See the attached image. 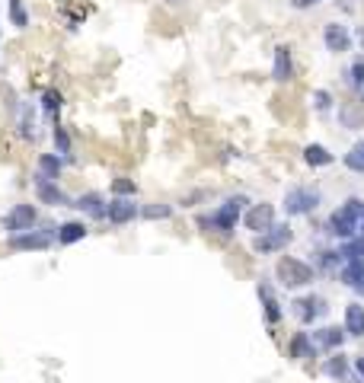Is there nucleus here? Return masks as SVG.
Wrapping results in <instances>:
<instances>
[{
    "label": "nucleus",
    "mask_w": 364,
    "mask_h": 383,
    "mask_svg": "<svg viewBox=\"0 0 364 383\" xmlns=\"http://www.w3.org/2000/svg\"><path fill=\"white\" fill-rule=\"evenodd\" d=\"M345 335H355V339L364 335V307L361 303H348L345 307Z\"/></svg>",
    "instance_id": "nucleus-17"
},
{
    "label": "nucleus",
    "mask_w": 364,
    "mask_h": 383,
    "mask_svg": "<svg viewBox=\"0 0 364 383\" xmlns=\"http://www.w3.org/2000/svg\"><path fill=\"white\" fill-rule=\"evenodd\" d=\"M313 351H316V345H313V339H310L307 333H298L294 339H291V345H288L291 358H313Z\"/></svg>",
    "instance_id": "nucleus-20"
},
{
    "label": "nucleus",
    "mask_w": 364,
    "mask_h": 383,
    "mask_svg": "<svg viewBox=\"0 0 364 383\" xmlns=\"http://www.w3.org/2000/svg\"><path fill=\"white\" fill-rule=\"evenodd\" d=\"M361 198H348L345 205H339V208L332 211L329 217V234L339 236V240H352V236L358 234V221H361Z\"/></svg>",
    "instance_id": "nucleus-2"
},
{
    "label": "nucleus",
    "mask_w": 364,
    "mask_h": 383,
    "mask_svg": "<svg viewBox=\"0 0 364 383\" xmlns=\"http://www.w3.org/2000/svg\"><path fill=\"white\" fill-rule=\"evenodd\" d=\"M339 278L348 284V288H358L364 278V259H345L339 265Z\"/></svg>",
    "instance_id": "nucleus-18"
},
{
    "label": "nucleus",
    "mask_w": 364,
    "mask_h": 383,
    "mask_svg": "<svg viewBox=\"0 0 364 383\" xmlns=\"http://www.w3.org/2000/svg\"><path fill=\"white\" fill-rule=\"evenodd\" d=\"M316 205H320V192L307 189V185H294V189H288V195H284V211H288L291 217L310 214Z\"/></svg>",
    "instance_id": "nucleus-4"
},
{
    "label": "nucleus",
    "mask_w": 364,
    "mask_h": 383,
    "mask_svg": "<svg viewBox=\"0 0 364 383\" xmlns=\"http://www.w3.org/2000/svg\"><path fill=\"white\" fill-rule=\"evenodd\" d=\"M259 300H262V307H265V319H269V323H278V319L284 317L282 313V303H278V297H275V291H272V284H259Z\"/></svg>",
    "instance_id": "nucleus-14"
},
{
    "label": "nucleus",
    "mask_w": 364,
    "mask_h": 383,
    "mask_svg": "<svg viewBox=\"0 0 364 383\" xmlns=\"http://www.w3.org/2000/svg\"><path fill=\"white\" fill-rule=\"evenodd\" d=\"M316 345H323V348L336 351L342 348V342H345V329H336V326H326V329H320V333H313Z\"/></svg>",
    "instance_id": "nucleus-19"
},
{
    "label": "nucleus",
    "mask_w": 364,
    "mask_h": 383,
    "mask_svg": "<svg viewBox=\"0 0 364 383\" xmlns=\"http://www.w3.org/2000/svg\"><path fill=\"white\" fill-rule=\"evenodd\" d=\"M19 131H23V138H33L35 134V118L29 109H23V122H19Z\"/></svg>",
    "instance_id": "nucleus-30"
},
{
    "label": "nucleus",
    "mask_w": 364,
    "mask_h": 383,
    "mask_svg": "<svg viewBox=\"0 0 364 383\" xmlns=\"http://www.w3.org/2000/svg\"><path fill=\"white\" fill-rule=\"evenodd\" d=\"M272 77H275V84H288L291 77H294V64H291V48L288 45H278V48H275Z\"/></svg>",
    "instance_id": "nucleus-12"
},
{
    "label": "nucleus",
    "mask_w": 364,
    "mask_h": 383,
    "mask_svg": "<svg viewBox=\"0 0 364 383\" xmlns=\"http://www.w3.org/2000/svg\"><path fill=\"white\" fill-rule=\"evenodd\" d=\"M358 291H361V294H364V278H361V284H358Z\"/></svg>",
    "instance_id": "nucleus-36"
},
{
    "label": "nucleus",
    "mask_w": 364,
    "mask_h": 383,
    "mask_svg": "<svg viewBox=\"0 0 364 383\" xmlns=\"http://www.w3.org/2000/svg\"><path fill=\"white\" fill-rule=\"evenodd\" d=\"M87 234H90V230H87L83 221H67V224L58 227V234H55V236H58L61 246H74V243H80Z\"/></svg>",
    "instance_id": "nucleus-16"
},
{
    "label": "nucleus",
    "mask_w": 364,
    "mask_h": 383,
    "mask_svg": "<svg viewBox=\"0 0 364 383\" xmlns=\"http://www.w3.org/2000/svg\"><path fill=\"white\" fill-rule=\"evenodd\" d=\"M345 167L352 169V173H364V141H358L355 147L345 153Z\"/></svg>",
    "instance_id": "nucleus-25"
},
{
    "label": "nucleus",
    "mask_w": 364,
    "mask_h": 383,
    "mask_svg": "<svg viewBox=\"0 0 364 383\" xmlns=\"http://www.w3.org/2000/svg\"><path fill=\"white\" fill-rule=\"evenodd\" d=\"M51 138H55V147H58V157H61V160H71V138H67L64 128L58 125Z\"/></svg>",
    "instance_id": "nucleus-26"
},
{
    "label": "nucleus",
    "mask_w": 364,
    "mask_h": 383,
    "mask_svg": "<svg viewBox=\"0 0 364 383\" xmlns=\"http://www.w3.org/2000/svg\"><path fill=\"white\" fill-rule=\"evenodd\" d=\"M313 102H316V109H320V112H329L332 96H329L326 90H316V93H313Z\"/></svg>",
    "instance_id": "nucleus-31"
},
{
    "label": "nucleus",
    "mask_w": 364,
    "mask_h": 383,
    "mask_svg": "<svg viewBox=\"0 0 364 383\" xmlns=\"http://www.w3.org/2000/svg\"><path fill=\"white\" fill-rule=\"evenodd\" d=\"M243 205H246L243 198H227L221 208L215 211V214L208 217L205 224H208V227H215V230H221V234H230L233 227H237V221H240Z\"/></svg>",
    "instance_id": "nucleus-5"
},
{
    "label": "nucleus",
    "mask_w": 364,
    "mask_h": 383,
    "mask_svg": "<svg viewBox=\"0 0 364 383\" xmlns=\"http://www.w3.org/2000/svg\"><path fill=\"white\" fill-rule=\"evenodd\" d=\"M35 221H39V211H35L33 205H17V208L7 214V221H3V230H7L10 236L23 234V230H33Z\"/></svg>",
    "instance_id": "nucleus-7"
},
{
    "label": "nucleus",
    "mask_w": 364,
    "mask_h": 383,
    "mask_svg": "<svg viewBox=\"0 0 364 383\" xmlns=\"http://www.w3.org/2000/svg\"><path fill=\"white\" fill-rule=\"evenodd\" d=\"M323 0H291V7L294 10H313V7H320Z\"/></svg>",
    "instance_id": "nucleus-33"
},
{
    "label": "nucleus",
    "mask_w": 364,
    "mask_h": 383,
    "mask_svg": "<svg viewBox=\"0 0 364 383\" xmlns=\"http://www.w3.org/2000/svg\"><path fill=\"white\" fill-rule=\"evenodd\" d=\"M42 109L48 112V115H55L61 109V93L58 90H45V96H42Z\"/></svg>",
    "instance_id": "nucleus-29"
},
{
    "label": "nucleus",
    "mask_w": 364,
    "mask_h": 383,
    "mask_svg": "<svg viewBox=\"0 0 364 383\" xmlns=\"http://www.w3.org/2000/svg\"><path fill=\"white\" fill-rule=\"evenodd\" d=\"M358 236L364 240V205H361V221H358Z\"/></svg>",
    "instance_id": "nucleus-34"
},
{
    "label": "nucleus",
    "mask_w": 364,
    "mask_h": 383,
    "mask_svg": "<svg viewBox=\"0 0 364 383\" xmlns=\"http://www.w3.org/2000/svg\"><path fill=\"white\" fill-rule=\"evenodd\" d=\"M304 160L310 163V167H329L336 157H332L323 144H307V147H304Z\"/></svg>",
    "instance_id": "nucleus-21"
},
{
    "label": "nucleus",
    "mask_w": 364,
    "mask_h": 383,
    "mask_svg": "<svg viewBox=\"0 0 364 383\" xmlns=\"http://www.w3.org/2000/svg\"><path fill=\"white\" fill-rule=\"evenodd\" d=\"M352 84H355L358 90H364V61H355V64H352Z\"/></svg>",
    "instance_id": "nucleus-32"
},
{
    "label": "nucleus",
    "mask_w": 364,
    "mask_h": 383,
    "mask_svg": "<svg viewBox=\"0 0 364 383\" xmlns=\"http://www.w3.org/2000/svg\"><path fill=\"white\" fill-rule=\"evenodd\" d=\"M294 307H298V317L304 319V323H313V319H320L326 313L323 297H313V294H310V297H300Z\"/></svg>",
    "instance_id": "nucleus-15"
},
{
    "label": "nucleus",
    "mask_w": 364,
    "mask_h": 383,
    "mask_svg": "<svg viewBox=\"0 0 364 383\" xmlns=\"http://www.w3.org/2000/svg\"><path fill=\"white\" fill-rule=\"evenodd\" d=\"M134 192H138V185H134V179H116L112 183V195H118V198H134Z\"/></svg>",
    "instance_id": "nucleus-27"
},
{
    "label": "nucleus",
    "mask_w": 364,
    "mask_h": 383,
    "mask_svg": "<svg viewBox=\"0 0 364 383\" xmlns=\"http://www.w3.org/2000/svg\"><path fill=\"white\" fill-rule=\"evenodd\" d=\"M291 240H294V230H291V224H272L269 230L256 234V240H253V250L262 252V256H269V252H282Z\"/></svg>",
    "instance_id": "nucleus-3"
},
{
    "label": "nucleus",
    "mask_w": 364,
    "mask_h": 383,
    "mask_svg": "<svg viewBox=\"0 0 364 383\" xmlns=\"http://www.w3.org/2000/svg\"><path fill=\"white\" fill-rule=\"evenodd\" d=\"M35 195H39L42 205H51V208H71V205H74V201L58 189L55 179H48V176H42V173L35 176Z\"/></svg>",
    "instance_id": "nucleus-6"
},
{
    "label": "nucleus",
    "mask_w": 364,
    "mask_h": 383,
    "mask_svg": "<svg viewBox=\"0 0 364 383\" xmlns=\"http://www.w3.org/2000/svg\"><path fill=\"white\" fill-rule=\"evenodd\" d=\"M71 208H77V211H87L90 217H96V221H102L106 217V211H109V205L102 201V195L100 192H90V195H80V198L71 205Z\"/></svg>",
    "instance_id": "nucleus-13"
},
{
    "label": "nucleus",
    "mask_w": 364,
    "mask_h": 383,
    "mask_svg": "<svg viewBox=\"0 0 364 383\" xmlns=\"http://www.w3.org/2000/svg\"><path fill=\"white\" fill-rule=\"evenodd\" d=\"M323 371H326V374H329V377H332V380H345V383H358V380H355V377L348 374V361H345V358H342V355H336V358H329V361H326V367H323Z\"/></svg>",
    "instance_id": "nucleus-22"
},
{
    "label": "nucleus",
    "mask_w": 364,
    "mask_h": 383,
    "mask_svg": "<svg viewBox=\"0 0 364 383\" xmlns=\"http://www.w3.org/2000/svg\"><path fill=\"white\" fill-rule=\"evenodd\" d=\"M51 246V234H42V230H23V234L10 236V250L29 252V250H48Z\"/></svg>",
    "instance_id": "nucleus-8"
},
{
    "label": "nucleus",
    "mask_w": 364,
    "mask_h": 383,
    "mask_svg": "<svg viewBox=\"0 0 364 383\" xmlns=\"http://www.w3.org/2000/svg\"><path fill=\"white\" fill-rule=\"evenodd\" d=\"M61 169H64V160L58 157V153H42L39 157V173L48 176V179H58Z\"/></svg>",
    "instance_id": "nucleus-23"
},
{
    "label": "nucleus",
    "mask_w": 364,
    "mask_h": 383,
    "mask_svg": "<svg viewBox=\"0 0 364 383\" xmlns=\"http://www.w3.org/2000/svg\"><path fill=\"white\" fill-rule=\"evenodd\" d=\"M323 42H326V48H329V51L342 55V51L352 48V32H348V26H342V23H326Z\"/></svg>",
    "instance_id": "nucleus-9"
},
{
    "label": "nucleus",
    "mask_w": 364,
    "mask_h": 383,
    "mask_svg": "<svg viewBox=\"0 0 364 383\" xmlns=\"http://www.w3.org/2000/svg\"><path fill=\"white\" fill-rule=\"evenodd\" d=\"M141 214L150 221H166V217H173V208L170 205H147V208H141Z\"/></svg>",
    "instance_id": "nucleus-28"
},
{
    "label": "nucleus",
    "mask_w": 364,
    "mask_h": 383,
    "mask_svg": "<svg viewBox=\"0 0 364 383\" xmlns=\"http://www.w3.org/2000/svg\"><path fill=\"white\" fill-rule=\"evenodd\" d=\"M355 367H358V374L364 377V358H358V361H355Z\"/></svg>",
    "instance_id": "nucleus-35"
},
{
    "label": "nucleus",
    "mask_w": 364,
    "mask_h": 383,
    "mask_svg": "<svg viewBox=\"0 0 364 383\" xmlns=\"http://www.w3.org/2000/svg\"><path fill=\"white\" fill-rule=\"evenodd\" d=\"M7 10H10V23L17 26V29H26V26H29V13H26L23 0H7Z\"/></svg>",
    "instance_id": "nucleus-24"
},
{
    "label": "nucleus",
    "mask_w": 364,
    "mask_h": 383,
    "mask_svg": "<svg viewBox=\"0 0 364 383\" xmlns=\"http://www.w3.org/2000/svg\"><path fill=\"white\" fill-rule=\"evenodd\" d=\"M275 224V208L269 205V201H262V205H253V211L246 214V227L253 230V234H262V230H269V227Z\"/></svg>",
    "instance_id": "nucleus-11"
},
{
    "label": "nucleus",
    "mask_w": 364,
    "mask_h": 383,
    "mask_svg": "<svg viewBox=\"0 0 364 383\" xmlns=\"http://www.w3.org/2000/svg\"><path fill=\"white\" fill-rule=\"evenodd\" d=\"M141 214V208L134 205V198H116V201H109V211H106V217L112 221V224H131L134 217Z\"/></svg>",
    "instance_id": "nucleus-10"
},
{
    "label": "nucleus",
    "mask_w": 364,
    "mask_h": 383,
    "mask_svg": "<svg viewBox=\"0 0 364 383\" xmlns=\"http://www.w3.org/2000/svg\"><path fill=\"white\" fill-rule=\"evenodd\" d=\"M275 275H278V281H282V288H307V284H313L316 272L310 262H304V259H294V256H282L278 259V265H275Z\"/></svg>",
    "instance_id": "nucleus-1"
}]
</instances>
